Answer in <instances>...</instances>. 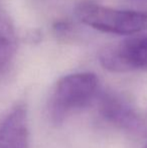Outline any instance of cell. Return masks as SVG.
I'll use <instances>...</instances> for the list:
<instances>
[{"label":"cell","instance_id":"cell-6","mask_svg":"<svg viewBox=\"0 0 147 148\" xmlns=\"http://www.w3.org/2000/svg\"><path fill=\"white\" fill-rule=\"evenodd\" d=\"M16 33L8 15L0 8V73L12 62L16 51Z\"/></svg>","mask_w":147,"mask_h":148},{"label":"cell","instance_id":"cell-1","mask_svg":"<svg viewBox=\"0 0 147 148\" xmlns=\"http://www.w3.org/2000/svg\"><path fill=\"white\" fill-rule=\"evenodd\" d=\"M98 85L97 76L90 72L76 73L59 79L49 99L51 121L59 124L72 112L88 106L97 96Z\"/></svg>","mask_w":147,"mask_h":148},{"label":"cell","instance_id":"cell-7","mask_svg":"<svg viewBox=\"0 0 147 148\" xmlns=\"http://www.w3.org/2000/svg\"><path fill=\"white\" fill-rule=\"evenodd\" d=\"M143 148H147V144H146V145H145V146H144Z\"/></svg>","mask_w":147,"mask_h":148},{"label":"cell","instance_id":"cell-2","mask_svg":"<svg viewBox=\"0 0 147 148\" xmlns=\"http://www.w3.org/2000/svg\"><path fill=\"white\" fill-rule=\"evenodd\" d=\"M79 21L102 32L132 35L147 30V13L119 10L91 2H83L75 9Z\"/></svg>","mask_w":147,"mask_h":148},{"label":"cell","instance_id":"cell-3","mask_svg":"<svg viewBox=\"0 0 147 148\" xmlns=\"http://www.w3.org/2000/svg\"><path fill=\"white\" fill-rule=\"evenodd\" d=\"M99 60L103 68L114 73L147 71V34L107 45L99 53Z\"/></svg>","mask_w":147,"mask_h":148},{"label":"cell","instance_id":"cell-5","mask_svg":"<svg viewBox=\"0 0 147 148\" xmlns=\"http://www.w3.org/2000/svg\"><path fill=\"white\" fill-rule=\"evenodd\" d=\"M28 145L26 109L18 105L0 123V148H28Z\"/></svg>","mask_w":147,"mask_h":148},{"label":"cell","instance_id":"cell-4","mask_svg":"<svg viewBox=\"0 0 147 148\" xmlns=\"http://www.w3.org/2000/svg\"><path fill=\"white\" fill-rule=\"evenodd\" d=\"M99 111L107 122L137 135L147 134V125L136 110L120 95L112 92L99 97Z\"/></svg>","mask_w":147,"mask_h":148}]
</instances>
